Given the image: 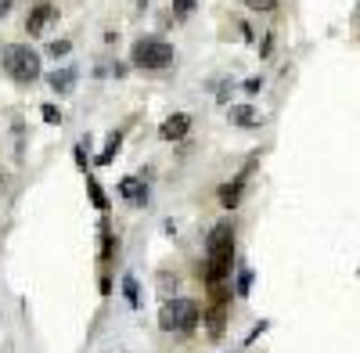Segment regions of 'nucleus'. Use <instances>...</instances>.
Returning <instances> with one entry per match:
<instances>
[{
	"label": "nucleus",
	"mask_w": 360,
	"mask_h": 353,
	"mask_svg": "<svg viewBox=\"0 0 360 353\" xmlns=\"http://www.w3.org/2000/svg\"><path fill=\"white\" fill-rule=\"evenodd\" d=\"M231 263H234V227L231 224H217L213 234L205 242V281L209 285H220L227 274H231Z\"/></svg>",
	"instance_id": "1"
},
{
	"label": "nucleus",
	"mask_w": 360,
	"mask_h": 353,
	"mask_svg": "<svg viewBox=\"0 0 360 353\" xmlns=\"http://www.w3.org/2000/svg\"><path fill=\"white\" fill-rule=\"evenodd\" d=\"M0 65H4V72L15 79V83H33L40 76V54L29 51L25 44H8L4 51H0Z\"/></svg>",
	"instance_id": "2"
},
{
	"label": "nucleus",
	"mask_w": 360,
	"mask_h": 353,
	"mask_svg": "<svg viewBox=\"0 0 360 353\" xmlns=\"http://www.w3.org/2000/svg\"><path fill=\"white\" fill-rule=\"evenodd\" d=\"M130 62L137 65V69H169L173 62H176V51H173V44H166V40H155V37H148V40H137L134 44V51H130Z\"/></svg>",
	"instance_id": "3"
},
{
	"label": "nucleus",
	"mask_w": 360,
	"mask_h": 353,
	"mask_svg": "<svg viewBox=\"0 0 360 353\" xmlns=\"http://www.w3.org/2000/svg\"><path fill=\"white\" fill-rule=\"evenodd\" d=\"M198 321H202L198 303H195V300H184V296L169 300V303L162 307V314H159V325H162L166 332H191Z\"/></svg>",
	"instance_id": "4"
},
{
	"label": "nucleus",
	"mask_w": 360,
	"mask_h": 353,
	"mask_svg": "<svg viewBox=\"0 0 360 353\" xmlns=\"http://www.w3.org/2000/svg\"><path fill=\"white\" fill-rule=\"evenodd\" d=\"M54 18H58V8L47 4V0H40V4L29 11V18H25V33L29 37H40L44 29H47V22H54Z\"/></svg>",
	"instance_id": "5"
},
{
	"label": "nucleus",
	"mask_w": 360,
	"mask_h": 353,
	"mask_svg": "<svg viewBox=\"0 0 360 353\" xmlns=\"http://www.w3.org/2000/svg\"><path fill=\"white\" fill-rule=\"evenodd\" d=\"M188 130H191V115L188 112H176V115H169V120L159 127V137L162 141H180Z\"/></svg>",
	"instance_id": "6"
},
{
	"label": "nucleus",
	"mask_w": 360,
	"mask_h": 353,
	"mask_svg": "<svg viewBox=\"0 0 360 353\" xmlns=\"http://www.w3.org/2000/svg\"><path fill=\"white\" fill-rule=\"evenodd\" d=\"M213 292H217V303H213V310H209V335H213V339H220L224 335V321H227V307H224V288L220 285H213Z\"/></svg>",
	"instance_id": "7"
},
{
	"label": "nucleus",
	"mask_w": 360,
	"mask_h": 353,
	"mask_svg": "<svg viewBox=\"0 0 360 353\" xmlns=\"http://www.w3.org/2000/svg\"><path fill=\"white\" fill-rule=\"evenodd\" d=\"M242 191H245V176H234L231 184L220 188V205H224V210H234V205L242 202Z\"/></svg>",
	"instance_id": "8"
},
{
	"label": "nucleus",
	"mask_w": 360,
	"mask_h": 353,
	"mask_svg": "<svg viewBox=\"0 0 360 353\" xmlns=\"http://www.w3.org/2000/svg\"><path fill=\"white\" fill-rule=\"evenodd\" d=\"M119 195H123L127 202H137V205H144V198H148V188H144V181H141V176H127V181L119 184Z\"/></svg>",
	"instance_id": "9"
},
{
	"label": "nucleus",
	"mask_w": 360,
	"mask_h": 353,
	"mask_svg": "<svg viewBox=\"0 0 360 353\" xmlns=\"http://www.w3.org/2000/svg\"><path fill=\"white\" fill-rule=\"evenodd\" d=\"M47 83H51V91L69 94L72 86H76V69H54V72L47 76Z\"/></svg>",
	"instance_id": "10"
},
{
	"label": "nucleus",
	"mask_w": 360,
	"mask_h": 353,
	"mask_svg": "<svg viewBox=\"0 0 360 353\" xmlns=\"http://www.w3.org/2000/svg\"><path fill=\"white\" fill-rule=\"evenodd\" d=\"M231 120H234L238 127H259V112L249 108V105H234V108H231Z\"/></svg>",
	"instance_id": "11"
},
{
	"label": "nucleus",
	"mask_w": 360,
	"mask_h": 353,
	"mask_svg": "<svg viewBox=\"0 0 360 353\" xmlns=\"http://www.w3.org/2000/svg\"><path fill=\"white\" fill-rule=\"evenodd\" d=\"M123 296H127V303H130V307H141V285H137V278H134V274H127V278H123Z\"/></svg>",
	"instance_id": "12"
},
{
	"label": "nucleus",
	"mask_w": 360,
	"mask_h": 353,
	"mask_svg": "<svg viewBox=\"0 0 360 353\" xmlns=\"http://www.w3.org/2000/svg\"><path fill=\"white\" fill-rule=\"evenodd\" d=\"M86 191H90V202H94L98 210H108V195L101 191V184L94 181V176H86Z\"/></svg>",
	"instance_id": "13"
},
{
	"label": "nucleus",
	"mask_w": 360,
	"mask_h": 353,
	"mask_svg": "<svg viewBox=\"0 0 360 353\" xmlns=\"http://www.w3.org/2000/svg\"><path fill=\"white\" fill-rule=\"evenodd\" d=\"M115 252V234L108 231V224H101V259H112Z\"/></svg>",
	"instance_id": "14"
},
{
	"label": "nucleus",
	"mask_w": 360,
	"mask_h": 353,
	"mask_svg": "<svg viewBox=\"0 0 360 353\" xmlns=\"http://www.w3.org/2000/svg\"><path fill=\"white\" fill-rule=\"evenodd\" d=\"M119 144H123V134H112V137H108V144H105V152L98 155V166H105V162L119 152Z\"/></svg>",
	"instance_id": "15"
},
{
	"label": "nucleus",
	"mask_w": 360,
	"mask_h": 353,
	"mask_svg": "<svg viewBox=\"0 0 360 353\" xmlns=\"http://www.w3.org/2000/svg\"><path fill=\"white\" fill-rule=\"evenodd\" d=\"M195 4H198V0H173V15L176 18H188L195 11Z\"/></svg>",
	"instance_id": "16"
},
{
	"label": "nucleus",
	"mask_w": 360,
	"mask_h": 353,
	"mask_svg": "<svg viewBox=\"0 0 360 353\" xmlns=\"http://www.w3.org/2000/svg\"><path fill=\"white\" fill-rule=\"evenodd\" d=\"M69 51H72V44H69V40H54V44L47 47V54H51V58H65Z\"/></svg>",
	"instance_id": "17"
},
{
	"label": "nucleus",
	"mask_w": 360,
	"mask_h": 353,
	"mask_svg": "<svg viewBox=\"0 0 360 353\" xmlns=\"http://www.w3.org/2000/svg\"><path fill=\"white\" fill-rule=\"evenodd\" d=\"M245 8H252V11H274L278 8V0H242Z\"/></svg>",
	"instance_id": "18"
},
{
	"label": "nucleus",
	"mask_w": 360,
	"mask_h": 353,
	"mask_svg": "<svg viewBox=\"0 0 360 353\" xmlns=\"http://www.w3.org/2000/svg\"><path fill=\"white\" fill-rule=\"evenodd\" d=\"M249 288H252V271H242L238 274V296H249Z\"/></svg>",
	"instance_id": "19"
},
{
	"label": "nucleus",
	"mask_w": 360,
	"mask_h": 353,
	"mask_svg": "<svg viewBox=\"0 0 360 353\" xmlns=\"http://www.w3.org/2000/svg\"><path fill=\"white\" fill-rule=\"evenodd\" d=\"M40 112H44V120H47V123H62V112H58V108H54L51 101H47V105H44Z\"/></svg>",
	"instance_id": "20"
},
{
	"label": "nucleus",
	"mask_w": 360,
	"mask_h": 353,
	"mask_svg": "<svg viewBox=\"0 0 360 353\" xmlns=\"http://www.w3.org/2000/svg\"><path fill=\"white\" fill-rule=\"evenodd\" d=\"M266 328H270V321H259V325H256V328H252V332L245 335V346H252V342L259 339V332H266Z\"/></svg>",
	"instance_id": "21"
},
{
	"label": "nucleus",
	"mask_w": 360,
	"mask_h": 353,
	"mask_svg": "<svg viewBox=\"0 0 360 353\" xmlns=\"http://www.w3.org/2000/svg\"><path fill=\"white\" fill-rule=\"evenodd\" d=\"M259 86H263L259 79H245V94H259Z\"/></svg>",
	"instance_id": "22"
},
{
	"label": "nucleus",
	"mask_w": 360,
	"mask_h": 353,
	"mask_svg": "<svg viewBox=\"0 0 360 353\" xmlns=\"http://www.w3.org/2000/svg\"><path fill=\"white\" fill-rule=\"evenodd\" d=\"M8 11H11V0H0V18H4Z\"/></svg>",
	"instance_id": "23"
}]
</instances>
